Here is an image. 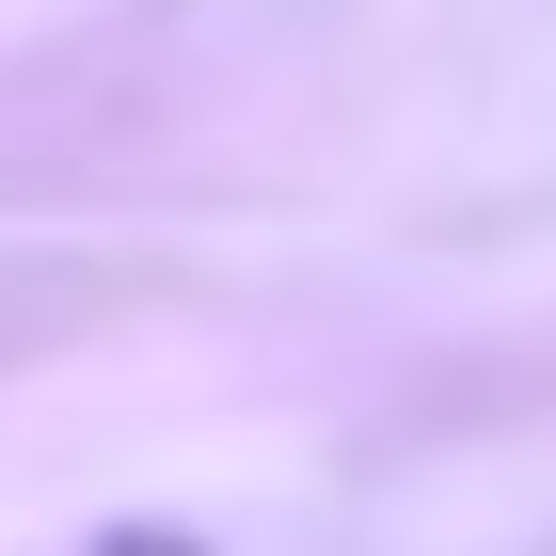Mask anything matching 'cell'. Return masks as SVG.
I'll return each mask as SVG.
<instances>
[{"mask_svg": "<svg viewBox=\"0 0 556 556\" xmlns=\"http://www.w3.org/2000/svg\"><path fill=\"white\" fill-rule=\"evenodd\" d=\"M80 556H207V541H175V525H96Z\"/></svg>", "mask_w": 556, "mask_h": 556, "instance_id": "1", "label": "cell"}]
</instances>
